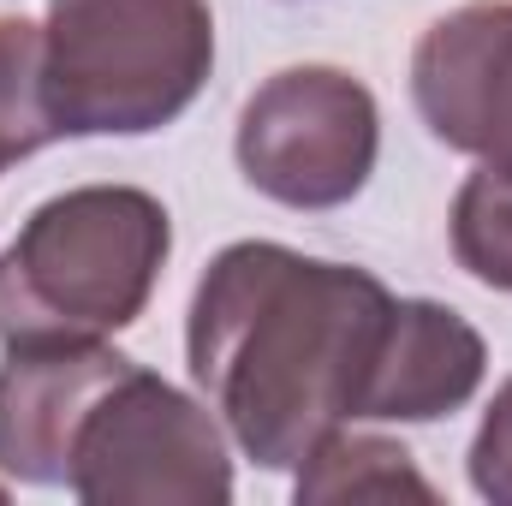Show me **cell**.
Wrapping results in <instances>:
<instances>
[{"label": "cell", "instance_id": "7a4b0ae2", "mask_svg": "<svg viewBox=\"0 0 512 506\" xmlns=\"http://www.w3.org/2000/svg\"><path fill=\"white\" fill-rule=\"evenodd\" d=\"M173 251L161 197L78 185L30 209L0 256V340H108L131 328Z\"/></svg>", "mask_w": 512, "mask_h": 506}, {"label": "cell", "instance_id": "52a82bcc", "mask_svg": "<svg viewBox=\"0 0 512 506\" xmlns=\"http://www.w3.org/2000/svg\"><path fill=\"white\" fill-rule=\"evenodd\" d=\"M137 364L108 340H18L0 358V471L30 489H66L84 411Z\"/></svg>", "mask_w": 512, "mask_h": 506}, {"label": "cell", "instance_id": "8992f818", "mask_svg": "<svg viewBox=\"0 0 512 506\" xmlns=\"http://www.w3.org/2000/svg\"><path fill=\"white\" fill-rule=\"evenodd\" d=\"M411 102L447 149L512 173V0H471L423 30Z\"/></svg>", "mask_w": 512, "mask_h": 506}, {"label": "cell", "instance_id": "6da1fadb", "mask_svg": "<svg viewBox=\"0 0 512 506\" xmlns=\"http://www.w3.org/2000/svg\"><path fill=\"white\" fill-rule=\"evenodd\" d=\"M387 310L393 292L352 262H322L274 239L227 245L191 298V381L245 459L298 471L334 429L358 423Z\"/></svg>", "mask_w": 512, "mask_h": 506}, {"label": "cell", "instance_id": "8fae6325", "mask_svg": "<svg viewBox=\"0 0 512 506\" xmlns=\"http://www.w3.org/2000/svg\"><path fill=\"white\" fill-rule=\"evenodd\" d=\"M447 233H453V256L471 280L512 292V173L477 167L453 197Z\"/></svg>", "mask_w": 512, "mask_h": 506}, {"label": "cell", "instance_id": "30bf717a", "mask_svg": "<svg viewBox=\"0 0 512 506\" xmlns=\"http://www.w3.org/2000/svg\"><path fill=\"white\" fill-rule=\"evenodd\" d=\"M66 137L42 84V24L0 18V167Z\"/></svg>", "mask_w": 512, "mask_h": 506}, {"label": "cell", "instance_id": "3957f363", "mask_svg": "<svg viewBox=\"0 0 512 506\" xmlns=\"http://www.w3.org/2000/svg\"><path fill=\"white\" fill-rule=\"evenodd\" d=\"M215 72L209 0H48L42 84L66 137L173 126Z\"/></svg>", "mask_w": 512, "mask_h": 506}, {"label": "cell", "instance_id": "ba28073f", "mask_svg": "<svg viewBox=\"0 0 512 506\" xmlns=\"http://www.w3.org/2000/svg\"><path fill=\"white\" fill-rule=\"evenodd\" d=\"M489 376L483 334L435 298H393L358 393V423H435L477 399Z\"/></svg>", "mask_w": 512, "mask_h": 506}, {"label": "cell", "instance_id": "9c48e42d", "mask_svg": "<svg viewBox=\"0 0 512 506\" xmlns=\"http://www.w3.org/2000/svg\"><path fill=\"white\" fill-rule=\"evenodd\" d=\"M399 495L435 501L429 477L411 465V453H405L399 441L352 435V423L334 429V435L298 465V501H399Z\"/></svg>", "mask_w": 512, "mask_h": 506}, {"label": "cell", "instance_id": "7c38bea8", "mask_svg": "<svg viewBox=\"0 0 512 506\" xmlns=\"http://www.w3.org/2000/svg\"><path fill=\"white\" fill-rule=\"evenodd\" d=\"M471 489L495 506H512V376L495 387L483 423H477V441H471Z\"/></svg>", "mask_w": 512, "mask_h": 506}, {"label": "cell", "instance_id": "277c9868", "mask_svg": "<svg viewBox=\"0 0 512 506\" xmlns=\"http://www.w3.org/2000/svg\"><path fill=\"white\" fill-rule=\"evenodd\" d=\"M66 489L84 506H227V423L203 399L131 364L84 411L66 459Z\"/></svg>", "mask_w": 512, "mask_h": 506}, {"label": "cell", "instance_id": "5b68a950", "mask_svg": "<svg viewBox=\"0 0 512 506\" xmlns=\"http://www.w3.org/2000/svg\"><path fill=\"white\" fill-rule=\"evenodd\" d=\"M239 167L286 209L352 203L382 155V114L346 66H286L239 114Z\"/></svg>", "mask_w": 512, "mask_h": 506}]
</instances>
